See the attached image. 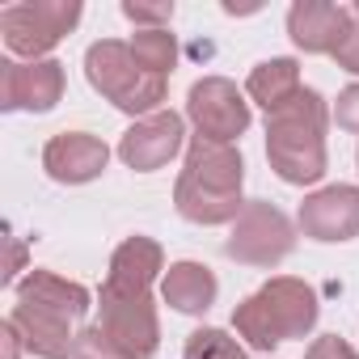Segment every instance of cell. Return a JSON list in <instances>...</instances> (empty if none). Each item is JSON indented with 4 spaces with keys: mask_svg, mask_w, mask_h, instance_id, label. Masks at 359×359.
<instances>
[{
    "mask_svg": "<svg viewBox=\"0 0 359 359\" xmlns=\"http://www.w3.org/2000/svg\"><path fill=\"white\" fill-rule=\"evenodd\" d=\"M300 89H304V85H300L296 60H266V64H258V68L250 72V81H245L250 102H258L266 114H275L279 106H287Z\"/></svg>",
    "mask_w": 359,
    "mask_h": 359,
    "instance_id": "obj_17",
    "label": "cell"
},
{
    "mask_svg": "<svg viewBox=\"0 0 359 359\" xmlns=\"http://www.w3.org/2000/svg\"><path fill=\"white\" fill-rule=\"evenodd\" d=\"M351 13H355L351 34L342 39V47L334 51V60H338V68H346V72H355V76H359V5H351Z\"/></svg>",
    "mask_w": 359,
    "mask_h": 359,
    "instance_id": "obj_22",
    "label": "cell"
},
{
    "mask_svg": "<svg viewBox=\"0 0 359 359\" xmlns=\"http://www.w3.org/2000/svg\"><path fill=\"white\" fill-rule=\"evenodd\" d=\"M89 313V292L55 271H30L18 283V304L9 321L18 325L22 342L39 359H68L76 355V321Z\"/></svg>",
    "mask_w": 359,
    "mask_h": 359,
    "instance_id": "obj_1",
    "label": "cell"
},
{
    "mask_svg": "<svg viewBox=\"0 0 359 359\" xmlns=\"http://www.w3.org/2000/svg\"><path fill=\"white\" fill-rule=\"evenodd\" d=\"M81 22V0H26V5H9L0 13V30H5L9 51L34 60H47V51Z\"/></svg>",
    "mask_w": 359,
    "mask_h": 359,
    "instance_id": "obj_7",
    "label": "cell"
},
{
    "mask_svg": "<svg viewBox=\"0 0 359 359\" xmlns=\"http://www.w3.org/2000/svg\"><path fill=\"white\" fill-rule=\"evenodd\" d=\"M26 266V245H22V237H13L9 241V271H5V283H18V271Z\"/></svg>",
    "mask_w": 359,
    "mask_h": 359,
    "instance_id": "obj_26",
    "label": "cell"
},
{
    "mask_svg": "<svg viewBox=\"0 0 359 359\" xmlns=\"http://www.w3.org/2000/svg\"><path fill=\"white\" fill-rule=\"evenodd\" d=\"M325 127L330 110L317 89H300L287 106L266 114V156L283 182L309 187L325 173Z\"/></svg>",
    "mask_w": 359,
    "mask_h": 359,
    "instance_id": "obj_3",
    "label": "cell"
},
{
    "mask_svg": "<svg viewBox=\"0 0 359 359\" xmlns=\"http://www.w3.org/2000/svg\"><path fill=\"white\" fill-rule=\"evenodd\" d=\"M351 5H330V0H300L287 9V34L309 55H334L351 34Z\"/></svg>",
    "mask_w": 359,
    "mask_h": 359,
    "instance_id": "obj_12",
    "label": "cell"
},
{
    "mask_svg": "<svg viewBox=\"0 0 359 359\" xmlns=\"http://www.w3.org/2000/svg\"><path fill=\"white\" fill-rule=\"evenodd\" d=\"M106 161H110V148L89 131H60L43 148V169L55 177V182H68V187L93 182V177L106 169Z\"/></svg>",
    "mask_w": 359,
    "mask_h": 359,
    "instance_id": "obj_14",
    "label": "cell"
},
{
    "mask_svg": "<svg viewBox=\"0 0 359 359\" xmlns=\"http://www.w3.org/2000/svg\"><path fill=\"white\" fill-rule=\"evenodd\" d=\"M187 114H191V123L199 127L203 140H220V144H233L250 127V102L224 76L195 81L191 93H187Z\"/></svg>",
    "mask_w": 359,
    "mask_h": 359,
    "instance_id": "obj_9",
    "label": "cell"
},
{
    "mask_svg": "<svg viewBox=\"0 0 359 359\" xmlns=\"http://www.w3.org/2000/svg\"><path fill=\"white\" fill-rule=\"evenodd\" d=\"M22 351H26V342L18 334V325L5 317V325H0V359H22Z\"/></svg>",
    "mask_w": 359,
    "mask_h": 359,
    "instance_id": "obj_25",
    "label": "cell"
},
{
    "mask_svg": "<svg viewBox=\"0 0 359 359\" xmlns=\"http://www.w3.org/2000/svg\"><path fill=\"white\" fill-rule=\"evenodd\" d=\"M64 97V64L60 60H34L0 64V106L5 110H51Z\"/></svg>",
    "mask_w": 359,
    "mask_h": 359,
    "instance_id": "obj_11",
    "label": "cell"
},
{
    "mask_svg": "<svg viewBox=\"0 0 359 359\" xmlns=\"http://www.w3.org/2000/svg\"><path fill=\"white\" fill-rule=\"evenodd\" d=\"M233 325L254 351H271L287 338H304L317 325V292L304 279L279 275L237 304Z\"/></svg>",
    "mask_w": 359,
    "mask_h": 359,
    "instance_id": "obj_4",
    "label": "cell"
},
{
    "mask_svg": "<svg viewBox=\"0 0 359 359\" xmlns=\"http://www.w3.org/2000/svg\"><path fill=\"white\" fill-rule=\"evenodd\" d=\"M241 177H245V165L233 144L195 135L187 144V165L177 173L173 203L191 224H229L245 212Z\"/></svg>",
    "mask_w": 359,
    "mask_h": 359,
    "instance_id": "obj_2",
    "label": "cell"
},
{
    "mask_svg": "<svg viewBox=\"0 0 359 359\" xmlns=\"http://www.w3.org/2000/svg\"><path fill=\"white\" fill-rule=\"evenodd\" d=\"M300 229L313 241H351L359 237V187H325L300 203Z\"/></svg>",
    "mask_w": 359,
    "mask_h": 359,
    "instance_id": "obj_13",
    "label": "cell"
},
{
    "mask_svg": "<svg viewBox=\"0 0 359 359\" xmlns=\"http://www.w3.org/2000/svg\"><path fill=\"white\" fill-rule=\"evenodd\" d=\"M309 359H359L338 334H325V338H317L313 346H309Z\"/></svg>",
    "mask_w": 359,
    "mask_h": 359,
    "instance_id": "obj_24",
    "label": "cell"
},
{
    "mask_svg": "<svg viewBox=\"0 0 359 359\" xmlns=\"http://www.w3.org/2000/svg\"><path fill=\"white\" fill-rule=\"evenodd\" d=\"M123 18L135 22L140 30H169L173 5H140V0H127V5H123Z\"/></svg>",
    "mask_w": 359,
    "mask_h": 359,
    "instance_id": "obj_21",
    "label": "cell"
},
{
    "mask_svg": "<svg viewBox=\"0 0 359 359\" xmlns=\"http://www.w3.org/2000/svg\"><path fill=\"white\" fill-rule=\"evenodd\" d=\"M72 359H131L102 325H85L81 338H76V355Z\"/></svg>",
    "mask_w": 359,
    "mask_h": 359,
    "instance_id": "obj_20",
    "label": "cell"
},
{
    "mask_svg": "<svg viewBox=\"0 0 359 359\" xmlns=\"http://www.w3.org/2000/svg\"><path fill=\"white\" fill-rule=\"evenodd\" d=\"M165 271V254L152 237H127L114 258H110V275L106 283L114 287H152V279Z\"/></svg>",
    "mask_w": 359,
    "mask_h": 359,
    "instance_id": "obj_16",
    "label": "cell"
},
{
    "mask_svg": "<svg viewBox=\"0 0 359 359\" xmlns=\"http://www.w3.org/2000/svg\"><path fill=\"white\" fill-rule=\"evenodd\" d=\"M182 144H187V123H182V114L156 110V114H148V118H135V123L123 131L118 156H123L131 169L152 173V169L169 165L177 152H182Z\"/></svg>",
    "mask_w": 359,
    "mask_h": 359,
    "instance_id": "obj_10",
    "label": "cell"
},
{
    "mask_svg": "<svg viewBox=\"0 0 359 359\" xmlns=\"http://www.w3.org/2000/svg\"><path fill=\"white\" fill-rule=\"evenodd\" d=\"M296 245L292 220L271 203H245V212L233 220V237L224 241V254L245 266H279Z\"/></svg>",
    "mask_w": 359,
    "mask_h": 359,
    "instance_id": "obj_8",
    "label": "cell"
},
{
    "mask_svg": "<svg viewBox=\"0 0 359 359\" xmlns=\"http://www.w3.org/2000/svg\"><path fill=\"white\" fill-rule=\"evenodd\" d=\"M334 118H338V127H346V131H359V85H351V89H342V93H338Z\"/></svg>",
    "mask_w": 359,
    "mask_h": 359,
    "instance_id": "obj_23",
    "label": "cell"
},
{
    "mask_svg": "<svg viewBox=\"0 0 359 359\" xmlns=\"http://www.w3.org/2000/svg\"><path fill=\"white\" fill-rule=\"evenodd\" d=\"M182 359H245V351H241V342L229 338L224 330L203 325V330H195V334L187 338Z\"/></svg>",
    "mask_w": 359,
    "mask_h": 359,
    "instance_id": "obj_19",
    "label": "cell"
},
{
    "mask_svg": "<svg viewBox=\"0 0 359 359\" xmlns=\"http://www.w3.org/2000/svg\"><path fill=\"white\" fill-rule=\"evenodd\" d=\"M131 51L152 76H169L173 64H177V43H173L169 30H135L131 34Z\"/></svg>",
    "mask_w": 359,
    "mask_h": 359,
    "instance_id": "obj_18",
    "label": "cell"
},
{
    "mask_svg": "<svg viewBox=\"0 0 359 359\" xmlns=\"http://www.w3.org/2000/svg\"><path fill=\"white\" fill-rule=\"evenodd\" d=\"M97 325L131 355V359H152L161 346V325H156V304H152V287H114L102 283L97 296Z\"/></svg>",
    "mask_w": 359,
    "mask_h": 359,
    "instance_id": "obj_6",
    "label": "cell"
},
{
    "mask_svg": "<svg viewBox=\"0 0 359 359\" xmlns=\"http://www.w3.org/2000/svg\"><path fill=\"white\" fill-rule=\"evenodd\" d=\"M216 292H220V283L203 262H173L161 283L165 304H173L177 313H208L216 304Z\"/></svg>",
    "mask_w": 359,
    "mask_h": 359,
    "instance_id": "obj_15",
    "label": "cell"
},
{
    "mask_svg": "<svg viewBox=\"0 0 359 359\" xmlns=\"http://www.w3.org/2000/svg\"><path fill=\"white\" fill-rule=\"evenodd\" d=\"M85 76L123 114H144L148 118L165 102V76H152L135 60L131 43H118V39H102L85 51Z\"/></svg>",
    "mask_w": 359,
    "mask_h": 359,
    "instance_id": "obj_5",
    "label": "cell"
}]
</instances>
